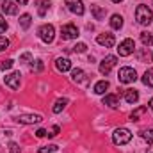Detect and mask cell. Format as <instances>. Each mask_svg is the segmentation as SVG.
Returning <instances> with one entry per match:
<instances>
[{"mask_svg": "<svg viewBox=\"0 0 153 153\" xmlns=\"http://www.w3.org/2000/svg\"><path fill=\"white\" fill-rule=\"evenodd\" d=\"M135 20H137L139 25H144V27L150 25L153 22V11L148 5H144V4L137 5V9H135Z\"/></svg>", "mask_w": 153, "mask_h": 153, "instance_id": "obj_1", "label": "cell"}, {"mask_svg": "<svg viewBox=\"0 0 153 153\" xmlns=\"http://www.w3.org/2000/svg\"><path fill=\"white\" fill-rule=\"evenodd\" d=\"M117 80H119L121 84H132V82L137 80V71H135L134 68H130V66H125V68L119 70Z\"/></svg>", "mask_w": 153, "mask_h": 153, "instance_id": "obj_2", "label": "cell"}, {"mask_svg": "<svg viewBox=\"0 0 153 153\" xmlns=\"http://www.w3.org/2000/svg\"><path fill=\"white\" fill-rule=\"evenodd\" d=\"M130 139H132V132L128 128H117L114 134H112V141H114V144H117V146L128 144Z\"/></svg>", "mask_w": 153, "mask_h": 153, "instance_id": "obj_3", "label": "cell"}, {"mask_svg": "<svg viewBox=\"0 0 153 153\" xmlns=\"http://www.w3.org/2000/svg\"><path fill=\"white\" fill-rule=\"evenodd\" d=\"M134 50H135L134 39L126 38L125 41H121V45H119V48H117V53H119L121 57H128L130 53H134Z\"/></svg>", "mask_w": 153, "mask_h": 153, "instance_id": "obj_4", "label": "cell"}, {"mask_svg": "<svg viewBox=\"0 0 153 153\" xmlns=\"http://www.w3.org/2000/svg\"><path fill=\"white\" fill-rule=\"evenodd\" d=\"M116 62H117V57H116V55H107V57L100 62V73H102V75H109L111 70L116 66Z\"/></svg>", "mask_w": 153, "mask_h": 153, "instance_id": "obj_5", "label": "cell"}, {"mask_svg": "<svg viewBox=\"0 0 153 153\" xmlns=\"http://www.w3.org/2000/svg\"><path fill=\"white\" fill-rule=\"evenodd\" d=\"M61 38L64 39V41L76 39V38H78V29H76V25H73V23L64 25V27L61 29Z\"/></svg>", "mask_w": 153, "mask_h": 153, "instance_id": "obj_6", "label": "cell"}, {"mask_svg": "<svg viewBox=\"0 0 153 153\" xmlns=\"http://www.w3.org/2000/svg\"><path fill=\"white\" fill-rule=\"evenodd\" d=\"M39 38L43 39L45 43H52L53 38H55V29H53V25H50V23L43 25V27L39 29Z\"/></svg>", "mask_w": 153, "mask_h": 153, "instance_id": "obj_7", "label": "cell"}, {"mask_svg": "<svg viewBox=\"0 0 153 153\" xmlns=\"http://www.w3.org/2000/svg\"><path fill=\"white\" fill-rule=\"evenodd\" d=\"M20 71H13V73H9V75L4 76V82H5V85L7 87H11V89H18L20 87Z\"/></svg>", "mask_w": 153, "mask_h": 153, "instance_id": "obj_8", "label": "cell"}, {"mask_svg": "<svg viewBox=\"0 0 153 153\" xmlns=\"http://www.w3.org/2000/svg\"><path fill=\"white\" fill-rule=\"evenodd\" d=\"M64 4H66V7L73 14H78V16L84 14V4H82V0H64Z\"/></svg>", "mask_w": 153, "mask_h": 153, "instance_id": "obj_9", "label": "cell"}, {"mask_svg": "<svg viewBox=\"0 0 153 153\" xmlns=\"http://www.w3.org/2000/svg\"><path fill=\"white\" fill-rule=\"evenodd\" d=\"M96 43L102 45V46H105V48H112L116 45V38H114V34L105 32V34H100V36L96 38Z\"/></svg>", "mask_w": 153, "mask_h": 153, "instance_id": "obj_10", "label": "cell"}, {"mask_svg": "<svg viewBox=\"0 0 153 153\" xmlns=\"http://www.w3.org/2000/svg\"><path fill=\"white\" fill-rule=\"evenodd\" d=\"M41 121H43V117L39 114H23L18 117V123H22V125H36Z\"/></svg>", "mask_w": 153, "mask_h": 153, "instance_id": "obj_11", "label": "cell"}, {"mask_svg": "<svg viewBox=\"0 0 153 153\" xmlns=\"http://www.w3.org/2000/svg\"><path fill=\"white\" fill-rule=\"evenodd\" d=\"M123 98H125L126 103H137L139 102V91L137 89H125Z\"/></svg>", "mask_w": 153, "mask_h": 153, "instance_id": "obj_12", "label": "cell"}, {"mask_svg": "<svg viewBox=\"0 0 153 153\" xmlns=\"http://www.w3.org/2000/svg\"><path fill=\"white\" fill-rule=\"evenodd\" d=\"M55 68H57L61 73L70 71V70H71V61H70L68 57H59V59L55 61Z\"/></svg>", "mask_w": 153, "mask_h": 153, "instance_id": "obj_13", "label": "cell"}, {"mask_svg": "<svg viewBox=\"0 0 153 153\" xmlns=\"http://www.w3.org/2000/svg\"><path fill=\"white\" fill-rule=\"evenodd\" d=\"M103 105H109L111 109H117V105H119L117 94H107V96H103Z\"/></svg>", "mask_w": 153, "mask_h": 153, "instance_id": "obj_14", "label": "cell"}, {"mask_svg": "<svg viewBox=\"0 0 153 153\" xmlns=\"http://www.w3.org/2000/svg\"><path fill=\"white\" fill-rule=\"evenodd\" d=\"M2 13H4V14H16V13H18V7H16L14 2H9V0H7V2L2 4Z\"/></svg>", "mask_w": 153, "mask_h": 153, "instance_id": "obj_15", "label": "cell"}, {"mask_svg": "<svg viewBox=\"0 0 153 153\" xmlns=\"http://www.w3.org/2000/svg\"><path fill=\"white\" fill-rule=\"evenodd\" d=\"M91 13H93L94 20H103L105 14H107V11H105L103 7H100V5H93V7H91Z\"/></svg>", "mask_w": 153, "mask_h": 153, "instance_id": "obj_16", "label": "cell"}, {"mask_svg": "<svg viewBox=\"0 0 153 153\" xmlns=\"http://www.w3.org/2000/svg\"><path fill=\"white\" fill-rule=\"evenodd\" d=\"M18 22H20V27H22L23 30H27V29L30 27V23H32V16H30L29 13H25V14H22V16H20V20H18Z\"/></svg>", "mask_w": 153, "mask_h": 153, "instance_id": "obj_17", "label": "cell"}, {"mask_svg": "<svg viewBox=\"0 0 153 153\" xmlns=\"http://www.w3.org/2000/svg\"><path fill=\"white\" fill-rule=\"evenodd\" d=\"M107 89H109V82H107V80H100V82L94 84V89H93V91H94L96 94H103Z\"/></svg>", "mask_w": 153, "mask_h": 153, "instance_id": "obj_18", "label": "cell"}, {"mask_svg": "<svg viewBox=\"0 0 153 153\" xmlns=\"http://www.w3.org/2000/svg\"><path fill=\"white\" fill-rule=\"evenodd\" d=\"M68 105V98H59L55 103H53V107H52V111L55 112V114H59V112H62V109Z\"/></svg>", "mask_w": 153, "mask_h": 153, "instance_id": "obj_19", "label": "cell"}, {"mask_svg": "<svg viewBox=\"0 0 153 153\" xmlns=\"http://www.w3.org/2000/svg\"><path fill=\"white\" fill-rule=\"evenodd\" d=\"M84 78H85V73H84V70H80V68H75V70L71 71V80H73V82L80 84V82H84Z\"/></svg>", "mask_w": 153, "mask_h": 153, "instance_id": "obj_20", "label": "cell"}, {"mask_svg": "<svg viewBox=\"0 0 153 153\" xmlns=\"http://www.w3.org/2000/svg\"><path fill=\"white\" fill-rule=\"evenodd\" d=\"M111 27H112L114 30H119V29L123 27V16L112 14V18H111Z\"/></svg>", "mask_w": 153, "mask_h": 153, "instance_id": "obj_21", "label": "cell"}, {"mask_svg": "<svg viewBox=\"0 0 153 153\" xmlns=\"http://www.w3.org/2000/svg\"><path fill=\"white\" fill-rule=\"evenodd\" d=\"M146 111H148V107H144V105H143V107H137V109L130 114V121H139V117L144 114Z\"/></svg>", "mask_w": 153, "mask_h": 153, "instance_id": "obj_22", "label": "cell"}, {"mask_svg": "<svg viewBox=\"0 0 153 153\" xmlns=\"http://www.w3.org/2000/svg\"><path fill=\"white\" fill-rule=\"evenodd\" d=\"M143 84L148 85V87H153V70H146V73L143 75Z\"/></svg>", "mask_w": 153, "mask_h": 153, "instance_id": "obj_23", "label": "cell"}, {"mask_svg": "<svg viewBox=\"0 0 153 153\" xmlns=\"http://www.w3.org/2000/svg\"><path fill=\"white\" fill-rule=\"evenodd\" d=\"M141 43L144 46H153V34H150V32H141Z\"/></svg>", "mask_w": 153, "mask_h": 153, "instance_id": "obj_24", "label": "cell"}, {"mask_svg": "<svg viewBox=\"0 0 153 153\" xmlns=\"http://www.w3.org/2000/svg\"><path fill=\"white\" fill-rule=\"evenodd\" d=\"M48 9H50V0H43V2H39V7H38V14H39V16H45Z\"/></svg>", "mask_w": 153, "mask_h": 153, "instance_id": "obj_25", "label": "cell"}, {"mask_svg": "<svg viewBox=\"0 0 153 153\" xmlns=\"http://www.w3.org/2000/svg\"><path fill=\"white\" fill-rule=\"evenodd\" d=\"M141 135H143V139H144L148 144H153V128L143 130V132H141Z\"/></svg>", "mask_w": 153, "mask_h": 153, "instance_id": "obj_26", "label": "cell"}, {"mask_svg": "<svg viewBox=\"0 0 153 153\" xmlns=\"http://www.w3.org/2000/svg\"><path fill=\"white\" fill-rule=\"evenodd\" d=\"M57 152V146L55 144H50V146H43V148H39L38 153H53Z\"/></svg>", "mask_w": 153, "mask_h": 153, "instance_id": "obj_27", "label": "cell"}, {"mask_svg": "<svg viewBox=\"0 0 153 153\" xmlns=\"http://www.w3.org/2000/svg\"><path fill=\"white\" fill-rule=\"evenodd\" d=\"M85 50H87V45L85 43H76L75 46H73V52L75 53H84Z\"/></svg>", "mask_w": 153, "mask_h": 153, "instance_id": "obj_28", "label": "cell"}, {"mask_svg": "<svg viewBox=\"0 0 153 153\" xmlns=\"http://www.w3.org/2000/svg\"><path fill=\"white\" fill-rule=\"evenodd\" d=\"M13 64H14V61L13 59H7V61H2V64H0V70H11L13 68Z\"/></svg>", "mask_w": 153, "mask_h": 153, "instance_id": "obj_29", "label": "cell"}, {"mask_svg": "<svg viewBox=\"0 0 153 153\" xmlns=\"http://www.w3.org/2000/svg\"><path fill=\"white\" fill-rule=\"evenodd\" d=\"M43 68H45V64H43V61H32V70L34 71H43Z\"/></svg>", "mask_w": 153, "mask_h": 153, "instance_id": "obj_30", "label": "cell"}, {"mask_svg": "<svg viewBox=\"0 0 153 153\" xmlns=\"http://www.w3.org/2000/svg\"><path fill=\"white\" fill-rule=\"evenodd\" d=\"M7 46H9V39L5 36H0V52H4Z\"/></svg>", "mask_w": 153, "mask_h": 153, "instance_id": "obj_31", "label": "cell"}, {"mask_svg": "<svg viewBox=\"0 0 153 153\" xmlns=\"http://www.w3.org/2000/svg\"><path fill=\"white\" fill-rule=\"evenodd\" d=\"M5 30H7V22H5V18L0 14V34L5 32Z\"/></svg>", "mask_w": 153, "mask_h": 153, "instance_id": "obj_32", "label": "cell"}, {"mask_svg": "<svg viewBox=\"0 0 153 153\" xmlns=\"http://www.w3.org/2000/svg\"><path fill=\"white\" fill-rule=\"evenodd\" d=\"M9 153H22L20 152V146H18L16 143H11V144H9Z\"/></svg>", "mask_w": 153, "mask_h": 153, "instance_id": "obj_33", "label": "cell"}, {"mask_svg": "<svg viewBox=\"0 0 153 153\" xmlns=\"http://www.w3.org/2000/svg\"><path fill=\"white\" fill-rule=\"evenodd\" d=\"M59 132H61V128H59V126H57V125H55V126H53V128H52V132H48V134H46V135H48V137H55V135H57V134H59Z\"/></svg>", "mask_w": 153, "mask_h": 153, "instance_id": "obj_34", "label": "cell"}, {"mask_svg": "<svg viewBox=\"0 0 153 153\" xmlns=\"http://www.w3.org/2000/svg\"><path fill=\"white\" fill-rule=\"evenodd\" d=\"M30 57H32V55H30L29 52H25V53L20 57V62H27V61H30Z\"/></svg>", "mask_w": 153, "mask_h": 153, "instance_id": "obj_35", "label": "cell"}, {"mask_svg": "<svg viewBox=\"0 0 153 153\" xmlns=\"http://www.w3.org/2000/svg\"><path fill=\"white\" fill-rule=\"evenodd\" d=\"M46 134H48V132H46V130H43V128H39L38 132H36V135H38V137H45Z\"/></svg>", "mask_w": 153, "mask_h": 153, "instance_id": "obj_36", "label": "cell"}, {"mask_svg": "<svg viewBox=\"0 0 153 153\" xmlns=\"http://www.w3.org/2000/svg\"><path fill=\"white\" fill-rule=\"evenodd\" d=\"M16 2H18V4H20V5H25V4H27V2H29V0H16Z\"/></svg>", "mask_w": 153, "mask_h": 153, "instance_id": "obj_37", "label": "cell"}, {"mask_svg": "<svg viewBox=\"0 0 153 153\" xmlns=\"http://www.w3.org/2000/svg\"><path fill=\"white\" fill-rule=\"evenodd\" d=\"M150 109H152V112H153V98L150 100Z\"/></svg>", "mask_w": 153, "mask_h": 153, "instance_id": "obj_38", "label": "cell"}, {"mask_svg": "<svg viewBox=\"0 0 153 153\" xmlns=\"http://www.w3.org/2000/svg\"><path fill=\"white\" fill-rule=\"evenodd\" d=\"M112 2H116V4H121V2H123V0H112Z\"/></svg>", "mask_w": 153, "mask_h": 153, "instance_id": "obj_39", "label": "cell"}, {"mask_svg": "<svg viewBox=\"0 0 153 153\" xmlns=\"http://www.w3.org/2000/svg\"><path fill=\"white\" fill-rule=\"evenodd\" d=\"M148 153H153V150H150V152H148Z\"/></svg>", "mask_w": 153, "mask_h": 153, "instance_id": "obj_40", "label": "cell"}, {"mask_svg": "<svg viewBox=\"0 0 153 153\" xmlns=\"http://www.w3.org/2000/svg\"><path fill=\"white\" fill-rule=\"evenodd\" d=\"M152 59H153V53H152Z\"/></svg>", "mask_w": 153, "mask_h": 153, "instance_id": "obj_41", "label": "cell"}]
</instances>
